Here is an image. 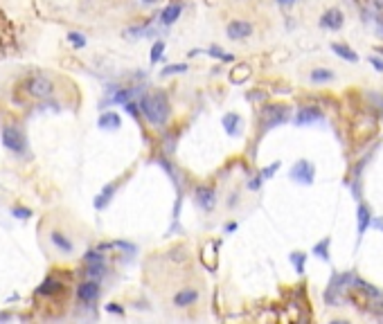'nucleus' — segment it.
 I'll return each mask as SVG.
<instances>
[{
  "label": "nucleus",
  "mask_w": 383,
  "mask_h": 324,
  "mask_svg": "<svg viewBox=\"0 0 383 324\" xmlns=\"http://www.w3.org/2000/svg\"><path fill=\"white\" fill-rule=\"evenodd\" d=\"M140 113L154 126H165L169 119V99L162 92H147L140 99Z\"/></svg>",
  "instance_id": "obj_1"
},
{
  "label": "nucleus",
  "mask_w": 383,
  "mask_h": 324,
  "mask_svg": "<svg viewBox=\"0 0 383 324\" xmlns=\"http://www.w3.org/2000/svg\"><path fill=\"white\" fill-rule=\"evenodd\" d=\"M27 92L32 97H36V99H48L54 92V84H52V79H48L45 75H36L27 81Z\"/></svg>",
  "instance_id": "obj_2"
},
{
  "label": "nucleus",
  "mask_w": 383,
  "mask_h": 324,
  "mask_svg": "<svg viewBox=\"0 0 383 324\" xmlns=\"http://www.w3.org/2000/svg\"><path fill=\"white\" fill-rule=\"evenodd\" d=\"M0 140H2V147H5V149L14 151V153H23V151H25V138H23V133L18 128L5 126L2 133H0Z\"/></svg>",
  "instance_id": "obj_3"
},
{
  "label": "nucleus",
  "mask_w": 383,
  "mask_h": 324,
  "mask_svg": "<svg viewBox=\"0 0 383 324\" xmlns=\"http://www.w3.org/2000/svg\"><path fill=\"white\" fill-rule=\"evenodd\" d=\"M295 182H302V185H311L316 176V167L309 162V160H298L295 165L291 167V174H288Z\"/></svg>",
  "instance_id": "obj_4"
},
{
  "label": "nucleus",
  "mask_w": 383,
  "mask_h": 324,
  "mask_svg": "<svg viewBox=\"0 0 383 324\" xmlns=\"http://www.w3.org/2000/svg\"><path fill=\"white\" fill-rule=\"evenodd\" d=\"M288 119L287 106H266L264 108V128H273Z\"/></svg>",
  "instance_id": "obj_5"
},
{
  "label": "nucleus",
  "mask_w": 383,
  "mask_h": 324,
  "mask_svg": "<svg viewBox=\"0 0 383 324\" xmlns=\"http://www.w3.org/2000/svg\"><path fill=\"white\" fill-rule=\"evenodd\" d=\"M194 198H196V205L201 209H205V212H210V209L217 205V194H214L212 187L208 185H201L196 187V191H194Z\"/></svg>",
  "instance_id": "obj_6"
},
{
  "label": "nucleus",
  "mask_w": 383,
  "mask_h": 324,
  "mask_svg": "<svg viewBox=\"0 0 383 324\" xmlns=\"http://www.w3.org/2000/svg\"><path fill=\"white\" fill-rule=\"evenodd\" d=\"M225 34H228V38H232V41H244V38H248L250 34H253V25L246 21H232L225 27Z\"/></svg>",
  "instance_id": "obj_7"
},
{
  "label": "nucleus",
  "mask_w": 383,
  "mask_h": 324,
  "mask_svg": "<svg viewBox=\"0 0 383 324\" xmlns=\"http://www.w3.org/2000/svg\"><path fill=\"white\" fill-rule=\"evenodd\" d=\"M97 297H99V284H97L95 279H88V282H84L77 288V299H79V302L93 304Z\"/></svg>",
  "instance_id": "obj_8"
},
{
  "label": "nucleus",
  "mask_w": 383,
  "mask_h": 324,
  "mask_svg": "<svg viewBox=\"0 0 383 324\" xmlns=\"http://www.w3.org/2000/svg\"><path fill=\"white\" fill-rule=\"evenodd\" d=\"M320 117H322V113L316 106H304V108H300L298 115H295V124H298V126H307V124H311V122H318Z\"/></svg>",
  "instance_id": "obj_9"
},
{
  "label": "nucleus",
  "mask_w": 383,
  "mask_h": 324,
  "mask_svg": "<svg viewBox=\"0 0 383 324\" xmlns=\"http://www.w3.org/2000/svg\"><path fill=\"white\" fill-rule=\"evenodd\" d=\"M320 25L327 27V29H341V27H343V11L341 9L325 11L322 18H320Z\"/></svg>",
  "instance_id": "obj_10"
},
{
  "label": "nucleus",
  "mask_w": 383,
  "mask_h": 324,
  "mask_svg": "<svg viewBox=\"0 0 383 324\" xmlns=\"http://www.w3.org/2000/svg\"><path fill=\"white\" fill-rule=\"evenodd\" d=\"M196 299H198V293L194 288H183V291H178L174 295V306L185 308V306H192Z\"/></svg>",
  "instance_id": "obj_11"
},
{
  "label": "nucleus",
  "mask_w": 383,
  "mask_h": 324,
  "mask_svg": "<svg viewBox=\"0 0 383 324\" xmlns=\"http://www.w3.org/2000/svg\"><path fill=\"white\" fill-rule=\"evenodd\" d=\"M183 14V7L178 5V2H169V5L162 9V14H160V23L162 25H174L178 18H181Z\"/></svg>",
  "instance_id": "obj_12"
},
{
  "label": "nucleus",
  "mask_w": 383,
  "mask_h": 324,
  "mask_svg": "<svg viewBox=\"0 0 383 324\" xmlns=\"http://www.w3.org/2000/svg\"><path fill=\"white\" fill-rule=\"evenodd\" d=\"M97 126L104 128V131H115V128L122 126V119H120V115H117L115 111H111V113H104V115L97 119Z\"/></svg>",
  "instance_id": "obj_13"
},
{
  "label": "nucleus",
  "mask_w": 383,
  "mask_h": 324,
  "mask_svg": "<svg viewBox=\"0 0 383 324\" xmlns=\"http://www.w3.org/2000/svg\"><path fill=\"white\" fill-rule=\"evenodd\" d=\"M50 241H52L54 248L61 250V252H65V255H68V252H72V248H75V245H72V241H70L64 232H57V230L50 234Z\"/></svg>",
  "instance_id": "obj_14"
},
{
  "label": "nucleus",
  "mask_w": 383,
  "mask_h": 324,
  "mask_svg": "<svg viewBox=\"0 0 383 324\" xmlns=\"http://www.w3.org/2000/svg\"><path fill=\"white\" fill-rule=\"evenodd\" d=\"M358 236H363L365 234V230L372 225V214H370V209H367V205H358Z\"/></svg>",
  "instance_id": "obj_15"
},
{
  "label": "nucleus",
  "mask_w": 383,
  "mask_h": 324,
  "mask_svg": "<svg viewBox=\"0 0 383 324\" xmlns=\"http://www.w3.org/2000/svg\"><path fill=\"white\" fill-rule=\"evenodd\" d=\"M239 124H241V117L237 115V113H228V115H223V126H225V133L228 135H237L239 133Z\"/></svg>",
  "instance_id": "obj_16"
},
{
  "label": "nucleus",
  "mask_w": 383,
  "mask_h": 324,
  "mask_svg": "<svg viewBox=\"0 0 383 324\" xmlns=\"http://www.w3.org/2000/svg\"><path fill=\"white\" fill-rule=\"evenodd\" d=\"M311 81H314V84H327V81H334V72H331V70H327V68H316L314 72H311Z\"/></svg>",
  "instance_id": "obj_17"
},
{
  "label": "nucleus",
  "mask_w": 383,
  "mask_h": 324,
  "mask_svg": "<svg viewBox=\"0 0 383 324\" xmlns=\"http://www.w3.org/2000/svg\"><path fill=\"white\" fill-rule=\"evenodd\" d=\"M115 189H117V185H108L106 189L101 191L99 196L95 198V207L97 209H104L108 205V203H111V198H113V194H115Z\"/></svg>",
  "instance_id": "obj_18"
},
{
  "label": "nucleus",
  "mask_w": 383,
  "mask_h": 324,
  "mask_svg": "<svg viewBox=\"0 0 383 324\" xmlns=\"http://www.w3.org/2000/svg\"><path fill=\"white\" fill-rule=\"evenodd\" d=\"M331 50H334L338 57H343L345 61H358V57H356V52H351L347 45H343V43H331Z\"/></svg>",
  "instance_id": "obj_19"
},
{
  "label": "nucleus",
  "mask_w": 383,
  "mask_h": 324,
  "mask_svg": "<svg viewBox=\"0 0 383 324\" xmlns=\"http://www.w3.org/2000/svg\"><path fill=\"white\" fill-rule=\"evenodd\" d=\"M250 77V68L248 65H239V68H234L232 70V75H230V81L232 84H244L246 79Z\"/></svg>",
  "instance_id": "obj_20"
},
{
  "label": "nucleus",
  "mask_w": 383,
  "mask_h": 324,
  "mask_svg": "<svg viewBox=\"0 0 383 324\" xmlns=\"http://www.w3.org/2000/svg\"><path fill=\"white\" fill-rule=\"evenodd\" d=\"M329 243H331V239H329V236H327V239H322L320 243H316L314 255H316V257H320V259L329 261Z\"/></svg>",
  "instance_id": "obj_21"
},
{
  "label": "nucleus",
  "mask_w": 383,
  "mask_h": 324,
  "mask_svg": "<svg viewBox=\"0 0 383 324\" xmlns=\"http://www.w3.org/2000/svg\"><path fill=\"white\" fill-rule=\"evenodd\" d=\"M59 288H61V284H59V282H54V279H45V282L38 286L36 293H38V295H54Z\"/></svg>",
  "instance_id": "obj_22"
},
{
  "label": "nucleus",
  "mask_w": 383,
  "mask_h": 324,
  "mask_svg": "<svg viewBox=\"0 0 383 324\" xmlns=\"http://www.w3.org/2000/svg\"><path fill=\"white\" fill-rule=\"evenodd\" d=\"M86 275H88V279H101L104 277V261H99V264H91L88 266V270H86Z\"/></svg>",
  "instance_id": "obj_23"
},
{
  "label": "nucleus",
  "mask_w": 383,
  "mask_h": 324,
  "mask_svg": "<svg viewBox=\"0 0 383 324\" xmlns=\"http://www.w3.org/2000/svg\"><path fill=\"white\" fill-rule=\"evenodd\" d=\"M181 72H187V63H171L162 68V77H169V75H181Z\"/></svg>",
  "instance_id": "obj_24"
},
{
  "label": "nucleus",
  "mask_w": 383,
  "mask_h": 324,
  "mask_svg": "<svg viewBox=\"0 0 383 324\" xmlns=\"http://www.w3.org/2000/svg\"><path fill=\"white\" fill-rule=\"evenodd\" d=\"M162 54H165V41H156L151 48V63H158Z\"/></svg>",
  "instance_id": "obj_25"
},
{
  "label": "nucleus",
  "mask_w": 383,
  "mask_h": 324,
  "mask_svg": "<svg viewBox=\"0 0 383 324\" xmlns=\"http://www.w3.org/2000/svg\"><path fill=\"white\" fill-rule=\"evenodd\" d=\"M68 41H70V45H72V48H77V50L86 48V36L81 32H70L68 34Z\"/></svg>",
  "instance_id": "obj_26"
},
{
  "label": "nucleus",
  "mask_w": 383,
  "mask_h": 324,
  "mask_svg": "<svg viewBox=\"0 0 383 324\" xmlns=\"http://www.w3.org/2000/svg\"><path fill=\"white\" fill-rule=\"evenodd\" d=\"M210 57H214V59H221V61H232V54H225L221 48H217V45H212L210 48Z\"/></svg>",
  "instance_id": "obj_27"
},
{
  "label": "nucleus",
  "mask_w": 383,
  "mask_h": 324,
  "mask_svg": "<svg viewBox=\"0 0 383 324\" xmlns=\"http://www.w3.org/2000/svg\"><path fill=\"white\" fill-rule=\"evenodd\" d=\"M131 95H133V90H120V92H115V95L111 97V104H117V101H128L131 99Z\"/></svg>",
  "instance_id": "obj_28"
},
{
  "label": "nucleus",
  "mask_w": 383,
  "mask_h": 324,
  "mask_svg": "<svg viewBox=\"0 0 383 324\" xmlns=\"http://www.w3.org/2000/svg\"><path fill=\"white\" fill-rule=\"evenodd\" d=\"M84 259L88 261V264H99V261H104V259H101V255L97 252V250H88V252L84 255Z\"/></svg>",
  "instance_id": "obj_29"
},
{
  "label": "nucleus",
  "mask_w": 383,
  "mask_h": 324,
  "mask_svg": "<svg viewBox=\"0 0 383 324\" xmlns=\"http://www.w3.org/2000/svg\"><path fill=\"white\" fill-rule=\"evenodd\" d=\"M11 214H14L16 218H23V221H25V218L32 216V209H27V207H14V209H11Z\"/></svg>",
  "instance_id": "obj_30"
},
{
  "label": "nucleus",
  "mask_w": 383,
  "mask_h": 324,
  "mask_svg": "<svg viewBox=\"0 0 383 324\" xmlns=\"http://www.w3.org/2000/svg\"><path fill=\"white\" fill-rule=\"evenodd\" d=\"M291 261L295 264V270H298V272L304 270V255H298V252H293V255H291Z\"/></svg>",
  "instance_id": "obj_31"
},
{
  "label": "nucleus",
  "mask_w": 383,
  "mask_h": 324,
  "mask_svg": "<svg viewBox=\"0 0 383 324\" xmlns=\"http://www.w3.org/2000/svg\"><path fill=\"white\" fill-rule=\"evenodd\" d=\"M277 169H280V162H273V165H271V167H266V169L261 171V180H266V178H271V176H273V174H275V171H277Z\"/></svg>",
  "instance_id": "obj_32"
},
{
  "label": "nucleus",
  "mask_w": 383,
  "mask_h": 324,
  "mask_svg": "<svg viewBox=\"0 0 383 324\" xmlns=\"http://www.w3.org/2000/svg\"><path fill=\"white\" fill-rule=\"evenodd\" d=\"M124 108H127V113H131L133 117H138V104H133L131 99H128V101H124Z\"/></svg>",
  "instance_id": "obj_33"
},
{
  "label": "nucleus",
  "mask_w": 383,
  "mask_h": 324,
  "mask_svg": "<svg viewBox=\"0 0 383 324\" xmlns=\"http://www.w3.org/2000/svg\"><path fill=\"white\" fill-rule=\"evenodd\" d=\"M106 311H108V313H117V315L124 313L122 308H120V304H106Z\"/></svg>",
  "instance_id": "obj_34"
},
{
  "label": "nucleus",
  "mask_w": 383,
  "mask_h": 324,
  "mask_svg": "<svg viewBox=\"0 0 383 324\" xmlns=\"http://www.w3.org/2000/svg\"><path fill=\"white\" fill-rule=\"evenodd\" d=\"M370 63H372L374 68L379 70V72H383V61H381V59H377V57H370Z\"/></svg>",
  "instance_id": "obj_35"
},
{
  "label": "nucleus",
  "mask_w": 383,
  "mask_h": 324,
  "mask_svg": "<svg viewBox=\"0 0 383 324\" xmlns=\"http://www.w3.org/2000/svg\"><path fill=\"white\" fill-rule=\"evenodd\" d=\"M259 185H261V176H257V178H253V180L248 182L250 189H259Z\"/></svg>",
  "instance_id": "obj_36"
},
{
  "label": "nucleus",
  "mask_w": 383,
  "mask_h": 324,
  "mask_svg": "<svg viewBox=\"0 0 383 324\" xmlns=\"http://www.w3.org/2000/svg\"><path fill=\"white\" fill-rule=\"evenodd\" d=\"M234 230H237V223H230L228 228H225V232H234Z\"/></svg>",
  "instance_id": "obj_37"
},
{
  "label": "nucleus",
  "mask_w": 383,
  "mask_h": 324,
  "mask_svg": "<svg viewBox=\"0 0 383 324\" xmlns=\"http://www.w3.org/2000/svg\"><path fill=\"white\" fill-rule=\"evenodd\" d=\"M280 2H282V5H288V2H293V0H280Z\"/></svg>",
  "instance_id": "obj_38"
},
{
  "label": "nucleus",
  "mask_w": 383,
  "mask_h": 324,
  "mask_svg": "<svg viewBox=\"0 0 383 324\" xmlns=\"http://www.w3.org/2000/svg\"><path fill=\"white\" fill-rule=\"evenodd\" d=\"M142 2H156V0H142Z\"/></svg>",
  "instance_id": "obj_39"
}]
</instances>
